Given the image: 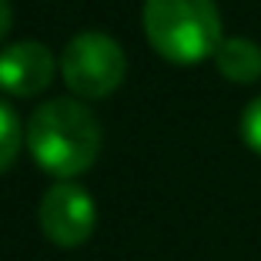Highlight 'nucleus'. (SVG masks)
<instances>
[{
  "instance_id": "f257e3e1",
  "label": "nucleus",
  "mask_w": 261,
  "mask_h": 261,
  "mask_svg": "<svg viewBox=\"0 0 261 261\" xmlns=\"http://www.w3.org/2000/svg\"><path fill=\"white\" fill-rule=\"evenodd\" d=\"M27 147L34 161L57 181L84 174L100 154V124L74 97L44 100L27 121Z\"/></svg>"
},
{
  "instance_id": "f03ea898",
  "label": "nucleus",
  "mask_w": 261,
  "mask_h": 261,
  "mask_svg": "<svg viewBox=\"0 0 261 261\" xmlns=\"http://www.w3.org/2000/svg\"><path fill=\"white\" fill-rule=\"evenodd\" d=\"M144 34L171 64H201L221 47L215 0H144Z\"/></svg>"
},
{
  "instance_id": "7ed1b4c3",
  "label": "nucleus",
  "mask_w": 261,
  "mask_h": 261,
  "mask_svg": "<svg viewBox=\"0 0 261 261\" xmlns=\"http://www.w3.org/2000/svg\"><path fill=\"white\" fill-rule=\"evenodd\" d=\"M124 70V47L97 27L74 34L61 54V74L77 97H108L121 87Z\"/></svg>"
},
{
  "instance_id": "20e7f679",
  "label": "nucleus",
  "mask_w": 261,
  "mask_h": 261,
  "mask_svg": "<svg viewBox=\"0 0 261 261\" xmlns=\"http://www.w3.org/2000/svg\"><path fill=\"white\" fill-rule=\"evenodd\" d=\"M40 231L47 234V241L57 248H77L94 234V198L74 181H57L47 188V194L40 198Z\"/></svg>"
},
{
  "instance_id": "39448f33",
  "label": "nucleus",
  "mask_w": 261,
  "mask_h": 261,
  "mask_svg": "<svg viewBox=\"0 0 261 261\" xmlns=\"http://www.w3.org/2000/svg\"><path fill=\"white\" fill-rule=\"evenodd\" d=\"M57 57L40 40H14L0 50V87L17 97H34L50 87Z\"/></svg>"
},
{
  "instance_id": "423d86ee",
  "label": "nucleus",
  "mask_w": 261,
  "mask_h": 261,
  "mask_svg": "<svg viewBox=\"0 0 261 261\" xmlns=\"http://www.w3.org/2000/svg\"><path fill=\"white\" fill-rule=\"evenodd\" d=\"M215 64L234 84H254L261 77V47L248 37H224L215 50Z\"/></svg>"
},
{
  "instance_id": "0eeeda50",
  "label": "nucleus",
  "mask_w": 261,
  "mask_h": 261,
  "mask_svg": "<svg viewBox=\"0 0 261 261\" xmlns=\"http://www.w3.org/2000/svg\"><path fill=\"white\" fill-rule=\"evenodd\" d=\"M23 138H27V134H23V127H20L17 111L10 108L4 97H0V174H4V171L17 161Z\"/></svg>"
},
{
  "instance_id": "6e6552de",
  "label": "nucleus",
  "mask_w": 261,
  "mask_h": 261,
  "mask_svg": "<svg viewBox=\"0 0 261 261\" xmlns=\"http://www.w3.org/2000/svg\"><path fill=\"white\" fill-rule=\"evenodd\" d=\"M241 141L254 154H261V97H254L241 114Z\"/></svg>"
},
{
  "instance_id": "1a4fd4ad",
  "label": "nucleus",
  "mask_w": 261,
  "mask_h": 261,
  "mask_svg": "<svg viewBox=\"0 0 261 261\" xmlns=\"http://www.w3.org/2000/svg\"><path fill=\"white\" fill-rule=\"evenodd\" d=\"M10 23H14V14H10V4H7V0H0V40L7 37Z\"/></svg>"
}]
</instances>
